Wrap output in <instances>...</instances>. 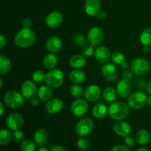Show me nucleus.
Wrapping results in <instances>:
<instances>
[{
	"instance_id": "1",
	"label": "nucleus",
	"mask_w": 151,
	"mask_h": 151,
	"mask_svg": "<svg viewBox=\"0 0 151 151\" xmlns=\"http://www.w3.org/2000/svg\"><path fill=\"white\" fill-rule=\"evenodd\" d=\"M35 41V34L32 29L22 28L16 33L14 43L20 48H29L32 47Z\"/></svg>"
},
{
	"instance_id": "2",
	"label": "nucleus",
	"mask_w": 151,
	"mask_h": 151,
	"mask_svg": "<svg viewBox=\"0 0 151 151\" xmlns=\"http://www.w3.org/2000/svg\"><path fill=\"white\" fill-rule=\"evenodd\" d=\"M109 114L114 120H122L129 116V106L123 102L113 103L109 107Z\"/></svg>"
},
{
	"instance_id": "3",
	"label": "nucleus",
	"mask_w": 151,
	"mask_h": 151,
	"mask_svg": "<svg viewBox=\"0 0 151 151\" xmlns=\"http://www.w3.org/2000/svg\"><path fill=\"white\" fill-rule=\"evenodd\" d=\"M47 86L50 88H57L61 86L64 82V75L60 69H51L46 75L45 81Z\"/></svg>"
},
{
	"instance_id": "4",
	"label": "nucleus",
	"mask_w": 151,
	"mask_h": 151,
	"mask_svg": "<svg viewBox=\"0 0 151 151\" xmlns=\"http://www.w3.org/2000/svg\"><path fill=\"white\" fill-rule=\"evenodd\" d=\"M24 97L16 91H9L4 94V103L7 105L8 107L11 109H19L22 107V106L24 103Z\"/></svg>"
},
{
	"instance_id": "5",
	"label": "nucleus",
	"mask_w": 151,
	"mask_h": 151,
	"mask_svg": "<svg viewBox=\"0 0 151 151\" xmlns=\"http://www.w3.org/2000/svg\"><path fill=\"white\" fill-rule=\"evenodd\" d=\"M131 72L137 75H144L148 73L150 69V63L142 58H137L131 63Z\"/></svg>"
},
{
	"instance_id": "6",
	"label": "nucleus",
	"mask_w": 151,
	"mask_h": 151,
	"mask_svg": "<svg viewBox=\"0 0 151 151\" xmlns=\"http://www.w3.org/2000/svg\"><path fill=\"white\" fill-rule=\"evenodd\" d=\"M147 95L143 91H138L130 94L128 99V105L130 108L135 110L142 109L145 105Z\"/></svg>"
},
{
	"instance_id": "7",
	"label": "nucleus",
	"mask_w": 151,
	"mask_h": 151,
	"mask_svg": "<svg viewBox=\"0 0 151 151\" xmlns=\"http://www.w3.org/2000/svg\"><path fill=\"white\" fill-rule=\"evenodd\" d=\"M94 128V122L89 118L81 119L75 127V131L80 137H86L92 131Z\"/></svg>"
},
{
	"instance_id": "8",
	"label": "nucleus",
	"mask_w": 151,
	"mask_h": 151,
	"mask_svg": "<svg viewBox=\"0 0 151 151\" xmlns=\"http://www.w3.org/2000/svg\"><path fill=\"white\" fill-rule=\"evenodd\" d=\"M88 110V103L84 99H76L71 105V111H72V114L78 117L84 116L87 113Z\"/></svg>"
},
{
	"instance_id": "9",
	"label": "nucleus",
	"mask_w": 151,
	"mask_h": 151,
	"mask_svg": "<svg viewBox=\"0 0 151 151\" xmlns=\"http://www.w3.org/2000/svg\"><path fill=\"white\" fill-rule=\"evenodd\" d=\"M24 123L23 116L18 112L10 114L6 119V125L7 128L13 131L19 130Z\"/></svg>"
},
{
	"instance_id": "10",
	"label": "nucleus",
	"mask_w": 151,
	"mask_h": 151,
	"mask_svg": "<svg viewBox=\"0 0 151 151\" xmlns=\"http://www.w3.org/2000/svg\"><path fill=\"white\" fill-rule=\"evenodd\" d=\"M104 39L103 31L98 27H93L88 30L87 34V40L91 45L98 46L103 42Z\"/></svg>"
},
{
	"instance_id": "11",
	"label": "nucleus",
	"mask_w": 151,
	"mask_h": 151,
	"mask_svg": "<svg viewBox=\"0 0 151 151\" xmlns=\"http://www.w3.org/2000/svg\"><path fill=\"white\" fill-rule=\"evenodd\" d=\"M21 93L25 99L31 100V99L34 98L35 95L38 94L36 85L33 81H24L21 86Z\"/></svg>"
},
{
	"instance_id": "12",
	"label": "nucleus",
	"mask_w": 151,
	"mask_h": 151,
	"mask_svg": "<svg viewBox=\"0 0 151 151\" xmlns=\"http://www.w3.org/2000/svg\"><path fill=\"white\" fill-rule=\"evenodd\" d=\"M102 73L103 76L111 82L116 81L119 78V72L116 66L112 63H105L102 67Z\"/></svg>"
},
{
	"instance_id": "13",
	"label": "nucleus",
	"mask_w": 151,
	"mask_h": 151,
	"mask_svg": "<svg viewBox=\"0 0 151 151\" xmlns=\"http://www.w3.org/2000/svg\"><path fill=\"white\" fill-rule=\"evenodd\" d=\"M63 20V15L60 12L53 11L47 15L45 19V23L51 29H55L61 24Z\"/></svg>"
},
{
	"instance_id": "14",
	"label": "nucleus",
	"mask_w": 151,
	"mask_h": 151,
	"mask_svg": "<svg viewBox=\"0 0 151 151\" xmlns=\"http://www.w3.org/2000/svg\"><path fill=\"white\" fill-rule=\"evenodd\" d=\"M62 47V42L57 36H52L46 41V49L52 54H57L60 51Z\"/></svg>"
},
{
	"instance_id": "15",
	"label": "nucleus",
	"mask_w": 151,
	"mask_h": 151,
	"mask_svg": "<svg viewBox=\"0 0 151 151\" xmlns=\"http://www.w3.org/2000/svg\"><path fill=\"white\" fill-rule=\"evenodd\" d=\"M114 131L119 137H126L131 134V128L129 124L126 122L119 120L114 125Z\"/></svg>"
},
{
	"instance_id": "16",
	"label": "nucleus",
	"mask_w": 151,
	"mask_h": 151,
	"mask_svg": "<svg viewBox=\"0 0 151 151\" xmlns=\"http://www.w3.org/2000/svg\"><path fill=\"white\" fill-rule=\"evenodd\" d=\"M46 110L50 114H58L63 109V102L60 99H50L46 104Z\"/></svg>"
},
{
	"instance_id": "17",
	"label": "nucleus",
	"mask_w": 151,
	"mask_h": 151,
	"mask_svg": "<svg viewBox=\"0 0 151 151\" xmlns=\"http://www.w3.org/2000/svg\"><path fill=\"white\" fill-rule=\"evenodd\" d=\"M101 89L97 85H91L88 86L84 92L86 99L90 102L97 101L101 96Z\"/></svg>"
},
{
	"instance_id": "18",
	"label": "nucleus",
	"mask_w": 151,
	"mask_h": 151,
	"mask_svg": "<svg viewBox=\"0 0 151 151\" xmlns=\"http://www.w3.org/2000/svg\"><path fill=\"white\" fill-rule=\"evenodd\" d=\"M94 57L100 63H106L111 58V54L109 48L105 46H100L94 50Z\"/></svg>"
},
{
	"instance_id": "19",
	"label": "nucleus",
	"mask_w": 151,
	"mask_h": 151,
	"mask_svg": "<svg viewBox=\"0 0 151 151\" xmlns=\"http://www.w3.org/2000/svg\"><path fill=\"white\" fill-rule=\"evenodd\" d=\"M100 0H86L84 5L86 13L90 16L97 15L100 10Z\"/></svg>"
},
{
	"instance_id": "20",
	"label": "nucleus",
	"mask_w": 151,
	"mask_h": 151,
	"mask_svg": "<svg viewBox=\"0 0 151 151\" xmlns=\"http://www.w3.org/2000/svg\"><path fill=\"white\" fill-rule=\"evenodd\" d=\"M48 134L47 131L44 128H39L35 131L34 134V142L36 143L37 145L40 147H44L48 143Z\"/></svg>"
},
{
	"instance_id": "21",
	"label": "nucleus",
	"mask_w": 151,
	"mask_h": 151,
	"mask_svg": "<svg viewBox=\"0 0 151 151\" xmlns=\"http://www.w3.org/2000/svg\"><path fill=\"white\" fill-rule=\"evenodd\" d=\"M131 91V85L129 81L121 80L116 85V92L122 98H125L130 95Z\"/></svg>"
},
{
	"instance_id": "22",
	"label": "nucleus",
	"mask_w": 151,
	"mask_h": 151,
	"mask_svg": "<svg viewBox=\"0 0 151 151\" xmlns=\"http://www.w3.org/2000/svg\"><path fill=\"white\" fill-rule=\"evenodd\" d=\"M69 79L73 83H82L86 80V74L80 69H75L69 73Z\"/></svg>"
},
{
	"instance_id": "23",
	"label": "nucleus",
	"mask_w": 151,
	"mask_h": 151,
	"mask_svg": "<svg viewBox=\"0 0 151 151\" xmlns=\"http://www.w3.org/2000/svg\"><path fill=\"white\" fill-rule=\"evenodd\" d=\"M109 112L107 106L103 103H98L93 108L92 114L97 119H103Z\"/></svg>"
},
{
	"instance_id": "24",
	"label": "nucleus",
	"mask_w": 151,
	"mask_h": 151,
	"mask_svg": "<svg viewBox=\"0 0 151 151\" xmlns=\"http://www.w3.org/2000/svg\"><path fill=\"white\" fill-rule=\"evenodd\" d=\"M86 63L85 56L81 55H75L69 60V65L74 69H81Z\"/></svg>"
},
{
	"instance_id": "25",
	"label": "nucleus",
	"mask_w": 151,
	"mask_h": 151,
	"mask_svg": "<svg viewBox=\"0 0 151 151\" xmlns=\"http://www.w3.org/2000/svg\"><path fill=\"white\" fill-rule=\"evenodd\" d=\"M58 63V58L57 56L52 53L45 55V57L43 59V65L44 68L47 69H55Z\"/></svg>"
},
{
	"instance_id": "26",
	"label": "nucleus",
	"mask_w": 151,
	"mask_h": 151,
	"mask_svg": "<svg viewBox=\"0 0 151 151\" xmlns=\"http://www.w3.org/2000/svg\"><path fill=\"white\" fill-rule=\"evenodd\" d=\"M38 97L41 101H49L52 96V91L48 86H43L38 90Z\"/></svg>"
},
{
	"instance_id": "27",
	"label": "nucleus",
	"mask_w": 151,
	"mask_h": 151,
	"mask_svg": "<svg viewBox=\"0 0 151 151\" xmlns=\"http://www.w3.org/2000/svg\"><path fill=\"white\" fill-rule=\"evenodd\" d=\"M136 141L139 145H144L147 144L150 139V136L147 130H139L136 134Z\"/></svg>"
},
{
	"instance_id": "28",
	"label": "nucleus",
	"mask_w": 151,
	"mask_h": 151,
	"mask_svg": "<svg viewBox=\"0 0 151 151\" xmlns=\"http://www.w3.org/2000/svg\"><path fill=\"white\" fill-rule=\"evenodd\" d=\"M116 95H117V92L116 90L112 87H106L103 92V100L106 102V103H111L116 100Z\"/></svg>"
},
{
	"instance_id": "29",
	"label": "nucleus",
	"mask_w": 151,
	"mask_h": 151,
	"mask_svg": "<svg viewBox=\"0 0 151 151\" xmlns=\"http://www.w3.org/2000/svg\"><path fill=\"white\" fill-rule=\"evenodd\" d=\"M11 68V62L10 60L4 55H0V74L1 75L9 72Z\"/></svg>"
},
{
	"instance_id": "30",
	"label": "nucleus",
	"mask_w": 151,
	"mask_h": 151,
	"mask_svg": "<svg viewBox=\"0 0 151 151\" xmlns=\"http://www.w3.org/2000/svg\"><path fill=\"white\" fill-rule=\"evenodd\" d=\"M140 41L144 46H151V27L147 28L142 32Z\"/></svg>"
},
{
	"instance_id": "31",
	"label": "nucleus",
	"mask_w": 151,
	"mask_h": 151,
	"mask_svg": "<svg viewBox=\"0 0 151 151\" xmlns=\"http://www.w3.org/2000/svg\"><path fill=\"white\" fill-rule=\"evenodd\" d=\"M12 137L13 135L9 130L2 129L0 132V145H7L11 141Z\"/></svg>"
},
{
	"instance_id": "32",
	"label": "nucleus",
	"mask_w": 151,
	"mask_h": 151,
	"mask_svg": "<svg viewBox=\"0 0 151 151\" xmlns=\"http://www.w3.org/2000/svg\"><path fill=\"white\" fill-rule=\"evenodd\" d=\"M36 143L29 139L24 140L21 144V150L22 151H35L36 149Z\"/></svg>"
},
{
	"instance_id": "33",
	"label": "nucleus",
	"mask_w": 151,
	"mask_h": 151,
	"mask_svg": "<svg viewBox=\"0 0 151 151\" xmlns=\"http://www.w3.org/2000/svg\"><path fill=\"white\" fill-rule=\"evenodd\" d=\"M72 43L75 47H78V48H83L84 46L86 45V39L83 35L77 34V35H74L72 38Z\"/></svg>"
},
{
	"instance_id": "34",
	"label": "nucleus",
	"mask_w": 151,
	"mask_h": 151,
	"mask_svg": "<svg viewBox=\"0 0 151 151\" xmlns=\"http://www.w3.org/2000/svg\"><path fill=\"white\" fill-rule=\"evenodd\" d=\"M70 94L72 97H75V98H81L83 95L84 94L83 89L82 87L78 84H74L70 88Z\"/></svg>"
},
{
	"instance_id": "35",
	"label": "nucleus",
	"mask_w": 151,
	"mask_h": 151,
	"mask_svg": "<svg viewBox=\"0 0 151 151\" xmlns=\"http://www.w3.org/2000/svg\"><path fill=\"white\" fill-rule=\"evenodd\" d=\"M32 78L33 81H35V83H41L45 81L46 78V74L44 73L43 71L40 70H35V72L32 73Z\"/></svg>"
},
{
	"instance_id": "36",
	"label": "nucleus",
	"mask_w": 151,
	"mask_h": 151,
	"mask_svg": "<svg viewBox=\"0 0 151 151\" xmlns=\"http://www.w3.org/2000/svg\"><path fill=\"white\" fill-rule=\"evenodd\" d=\"M111 59L112 61L114 63H116V64L120 65L121 63H123L124 61H125V55L119 51H115L112 53Z\"/></svg>"
},
{
	"instance_id": "37",
	"label": "nucleus",
	"mask_w": 151,
	"mask_h": 151,
	"mask_svg": "<svg viewBox=\"0 0 151 151\" xmlns=\"http://www.w3.org/2000/svg\"><path fill=\"white\" fill-rule=\"evenodd\" d=\"M78 146L80 150H86L90 147V142L87 138L84 137H81L78 141Z\"/></svg>"
},
{
	"instance_id": "38",
	"label": "nucleus",
	"mask_w": 151,
	"mask_h": 151,
	"mask_svg": "<svg viewBox=\"0 0 151 151\" xmlns=\"http://www.w3.org/2000/svg\"><path fill=\"white\" fill-rule=\"evenodd\" d=\"M83 55L85 57H91L94 53V46L91 44H86L82 48Z\"/></svg>"
},
{
	"instance_id": "39",
	"label": "nucleus",
	"mask_w": 151,
	"mask_h": 151,
	"mask_svg": "<svg viewBox=\"0 0 151 151\" xmlns=\"http://www.w3.org/2000/svg\"><path fill=\"white\" fill-rule=\"evenodd\" d=\"M13 139L16 142H20L24 139V134L20 130H16L13 134Z\"/></svg>"
},
{
	"instance_id": "40",
	"label": "nucleus",
	"mask_w": 151,
	"mask_h": 151,
	"mask_svg": "<svg viewBox=\"0 0 151 151\" xmlns=\"http://www.w3.org/2000/svg\"><path fill=\"white\" fill-rule=\"evenodd\" d=\"M136 142H137L136 141V139L131 135L128 136V137H125V144H126L128 147H134L136 144Z\"/></svg>"
},
{
	"instance_id": "41",
	"label": "nucleus",
	"mask_w": 151,
	"mask_h": 151,
	"mask_svg": "<svg viewBox=\"0 0 151 151\" xmlns=\"http://www.w3.org/2000/svg\"><path fill=\"white\" fill-rule=\"evenodd\" d=\"M133 72H131V71L128 70H125L124 72L122 75V80H125L126 81H130L133 78Z\"/></svg>"
},
{
	"instance_id": "42",
	"label": "nucleus",
	"mask_w": 151,
	"mask_h": 151,
	"mask_svg": "<svg viewBox=\"0 0 151 151\" xmlns=\"http://www.w3.org/2000/svg\"><path fill=\"white\" fill-rule=\"evenodd\" d=\"M111 151H131V150L123 145H117L114 146Z\"/></svg>"
},
{
	"instance_id": "43",
	"label": "nucleus",
	"mask_w": 151,
	"mask_h": 151,
	"mask_svg": "<svg viewBox=\"0 0 151 151\" xmlns=\"http://www.w3.org/2000/svg\"><path fill=\"white\" fill-rule=\"evenodd\" d=\"M135 83L137 84L138 88H140V89H144L145 87H146V86H147V84H146L145 83V81L144 79H141V78H138V79H137Z\"/></svg>"
},
{
	"instance_id": "44",
	"label": "nucleus",
	"mask_w": 151,
	"mask_h": 151,
	"mask_svg": "<svg viewBox=\"0 0 151 151\" xmlns=\"http://www.w3.org/2000/svg\"><path fill=\"white\" fill-rule=\"evenodd\" d=\"M32 25V21H31L29 19H25L22 21V27H23V28L30 29Z\"/></svg>"
},
{
	"instance_id": "45",
	"label": "nucleus",
	"mask_w": 151,
	"mask_h": 151,
	"mask_svg": "<svg viewBox=\"0 0 151 151\" xmlns=\"http://www.w3.org/2000/svg\"><path fill=\"white\" fill-rule=\"evenodd\" d=\"M6 43H7V38H6V37L4 36L3 35H0V48H4V46L6 45Z\"/></svg>"
},
{
	"instance_id": "46",
	"label": "nucleus",
	"mask_w": 151,
	"mask_h": 151,
	"mask_svg": "<svg viewBox=\"0 0 151 151\" xmlns=\"http://www.w3.org/2000/svg\"><path fill=\"white\" fill-rule=\"evenodd\" d=\"M40 99L38 98V97H34V98H32V99H31V101H30V103H31V105H32V106H33V107H37V106H39V104H40Z\"/></svg>"
},
{
	"instance_id": "47",
	"label": "nucleus",
	"mask_w": 151,
	"mask_h": 151,
	"mask_svg": "<svg viewBox=\"0 0 151 151\" xmlns=\"http://www.w3.org/2000/svg\"><path fill=\"white\" fill-rule=\"evenodd\" d=\"M97 18H98L99 19H102V20H103V19H105L106 18V16H107V14H106V13L105 11H103V10H100L99 11V13H97Z\"/></svg>"
},
{
	"instance_id": "48",
	"label": "nucleus",
	"mask_w": 151,
	"mask_h": 151,
	"mask_svg": "<svg viewBox=\"0 0 151 151\" xmlns=\"http://www.w3.org/2000/svg\"><path fill=\"white\" fill-rule=\"evenodd\" d=\"M51 151H66V149L60 145H55L52 147Z\"/></svg>"
},
{
	"instance_id": "49",
	"label": "nucleus",
	"mask_w": 151,
	"mask_h": 151,
	"mask_svg": "<svg viewBox=\"0 0 151 151\" xmlns=\"http://www.w3.org/2000/svg\"><path fill=\"white\" fill-rule=\"evenodd\" d=\"M142 51L143 53L145 55L149 54L150 52V46H144L142 48Z\"/></svg>"
},
{
	"instance_id": "50",
	"label": "nucleus",
	"mask_w": 151,
	"mask_h": 151,
	"mask_svg": "<svg viewBox=\"0 0 151 151\" xmlns=\"http://www.w3.org/2000/svg\"><path fill=\"white\" fill-rule=\"evenodd\" d=\"M120 66H121V68L123 69V70H127V69H128V63H127L126 61H124L123 63H121Z\"/></svg>"
},
{
	"instance_id": "51",
	"label": "nucleus",
	"mask_w": 151,
	"mask_h": 151,
	"mask_svg": "<svg viewBox=\"0 0 151 151\" xmlns=\"http://www.w3.org/2000/svg\"><path fill=\"white\" fill-rule=\"evenodd\" d=\"M146 90H147V93L151 94V81H149L147 83V86H146Z\"/></svg>"
},
{
	"instance_id": "52",
	"label": "nucleus",
	"mask_w": 151,
	"mask_h": 151,
	"mask_svg": "<svg viewBox=\"0 0 151 151\" xmlns=\"http://www.w3.org/2000/svg\"><path fill=\"white\" fill-rule=\"evenodd\" d=\"M0 115L2 116L4 113V105H3L2 103H0Z\"/></svg>"
},
{
	"instance_id": "53",
	"label": "nucleus",
	"mask_w": 151,
	"mask_h": 151,
	"mask_svg": "<svg viewBox=\"0 0 151 151\" xmlns=\"http://www.w3.org/2000/svg\"><path fill=\"white\" fill-rule=\"evenodd\" d=\"M146 103H147L148 106H151V94L147 97V100H146Z\"/></svg>"
},
{
	"instance_id": "54",
	"label": "nucleus",
	"mask_w": 151,
	"mask_h": 151,
	"mask_svg": "<svg viewBox=\"0 0 151 151\" xmlns=\"http://www.w3.org/2000/svg\"><path fill=\"white\" fill-rule=\"evenodd\" d=\"M137 151H150V150H149L148 149L145 148V147H140V148H139Z\"/></svg>"
},
{
	"instance_id": "55",
	"label": "nucleus",
	"mask_w": 151,
	"mask_h": 151,
	"mask_svg": "<svg viewBox=\"0 0 151 151\" xmlns=\"http://www.w3.org/2000/svg\"><path fill=\"white\" fill-rule=\"evenodd\" d=\"M38 151H49V150H47V148H45V147H41V148H40L39 150H38Z\"/></svg>"
},
{
	"instance_id": "56",
	"label": "nucleus",
	"mask_w": 151,
	"mask_h": 151,
	"mask_svg": "<svg viewBox=\"0 0 151 151\" xmlns=\"http://www.w3.org/2000/svg\"><path fill=\"white\" fill-rule=\"evenodd\" d=\"M0 83H1V85H0V88H2V86H3L2 78H0Z\"/></svg>"
}]
</instances>
